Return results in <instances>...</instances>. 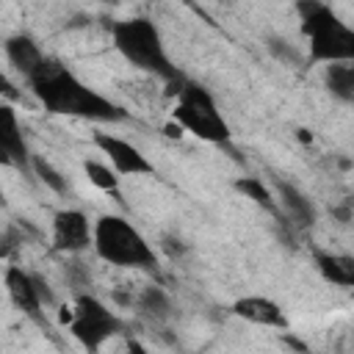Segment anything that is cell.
Returning a JSON list of instances; mask_svg holds the SVG:
<instances>
[{
	"mask_svg": "<svg viewBox=\"0 0 354 354\" xmlns=\"http://www.w3.org/2000/svg\"><path fill=\"white\" fill-rule=\"evenodd\" d=\"M33 94L50 113L61 116H80L94 122H122L127 119V111L116 102L105 100L102 94L91 91L86 83H80L64 64L44 58L41 66L28 77Z\"/></svg>",
	"mask_w": 354,
	"mask_h": 354,
	"instance_id": "6da1fadb",
	"label": "cell"
},
{
	"mask_svg": "<svg viewBox=\"0 0 354 354\" xmlns=\"http://www.w3.org/2000/svg\"><path fill=\"white\" fill-rule=\"evenodd\" d=\"M0 155L6 163H17L19 169H28V147L22 141L19 122L8 105L0 108Z\"/></svg>",
	"mask_w": 354,
	"mask_h": 354,
	"instance_id": "8fae6325",
	"label": "cell"
},
{
	"mask_svg": "<svg viewBox=\"0 0 354 354\" xmlns=\"http://www.w3.org/2000/svg\"><path fill=\"white\" fill-rule=\"evenodd\" d=\"M6 288H8V296H11V301L25 313V315H30L33 321H39V324H44V318H41V296H39V288H36V277L33 274H28V271H22L19 266H8V271H6Z\"/></svg>",
	"mask_w": 354,
	"mask_h": 354,
	"instance_id": "9c48e42d",
	"label": "cell"
},
{
	"mask_svg": "<svg viewBox=\"0 0 354 354\" xmlns=\"http://www.w3.org/2000/svg\"><path fill=\"white\" fill-rule=\"evenodd\" d=\"M174 122L183 124V130L194 133L202 141H210V144H227L230 141L227 122L221 119V113H218L213 97L207 94V88H202L199 83L183 80V86L177 91Z\"/></svg>",
	"mask_w": 354,
	"mask_h": 354,
	"instance_id": "5b68a950",
	"label": "cell"
},
{
	"mask_svg": "<svg viewBox=\"0 0 354 354\" xmlns=\"http://www.w3.org/2000/svg\"><path fill=\"white\" fill-rule=\"evenodd\" d=\"M277 188H279V196H282V207H285V213L290 216V221L296 224V227H310L313 221H315V207H313V202L299 191V188H293L290 183H277Z\"/></svg>",
	"mask_w": 354,
	"mask_h": 354,
	"instance_id": "5bb4252c",
	"label": "cell"
},
{
	"mask_svg": "<svg viewBox=\"0 0 354 354\" xmlns=\"http://www.w3.org/2000/svg\"><path fill=\"white\" fill-rule=\"evenodd\" d=\"M94 249L111 266H124V268H152L155 266V252L149 249L144 235L122 216H102L97 221Z\"/></svg>",
	"mask_w": 354,
	"mask_h": 354,
	"instance_id": "277c9868",
	"label": "cell"
},
{
	"mask_svg": "<svg viewBox=\"0 0 354 354\" xmlns=\"http://www.w3.org/2000/svg\"><path fill=\"white\" fill-rule=\"evenodd\" d=\"M113 44L116 50L138 69L144 72H152V75H160L166 77L169 83H180L183 75L171 66L166 50H163V41H160V33L158 28L147 19V17H133V19H122L116 22L113 28Z\"/></svg>",
	"mask_w": 354,
	"mask_h": 354,
	"instance_id": "3957f363",
	"label": "cell"
},
{
	"mask_svg": "<svg viewBox=\"0 0 354 354\" xmlns=\"http://www.w3.org/2000/svg\"><path fill=\"white\" fill-rule=\"evenodd\" d=\"M235 188L243 194V196H249L254 205H260V207H266L271 216H279L277 213V205L271 202V194H268V188L257 180V177H243V180H238L235 183Z\"/></svg>",
	"mask_w": 354,
	"mask_h": 354,
	"instance_id": "2e32d148",
	"label": "cell"
},
{
	"mask_svg": "<svg viewBox=\"0 0 354 354\" xmlns=\"http://www.w3.org/2000/svg\"><path fill=\"white\" fill-rule=\"evenodd\" d=\"M138 307L147 315H155V318H166L171 313V301H169V296L160 288H147L141 293V299H138Z\"/></svg>",
	"mask_w": 354,
	"mask_h": 354,
	"instance_id": "e0dca14e",
	"label": "cell"
},
{
	"mask_svg": "<svg viewBox=\"0 0 354 354\" xmlns=\"http://www.w3.org/2000/svg\"><path fill=\"white\" fill-rule=\"evenodd\" d=\"M30 166H33L36 177H39L47 188H53L55 194H66V188H69V185H66V180H64V177H61V174H58V171H55L44 158H33V160H30Z\"/></svg>",
	"mask_w": 354,
	"mask_h": 354,
	"instance_id": "d6986e66",
	"label": "cell"
},
{
	"mask_svg": "<svg viewBox=\"0 0 354 354\" xmlns=\"http://www.w3.org/2000/svg\"><path fill=\"white\" fill-rule=\"evenodd\" d=\"M94 144L108 155V160L113 163L119 174H149L152 171V163L144 158V152L124 138H116L111 133H97Z\"/></svg>",
	"mask_w": 354,
	"mask_h": 354,
	"instance_id": "52a82bcc",
	"label": "cell"
},
{
	"mask_svg": "<svg viewBox=\"0 0 354 354\" xmlns=\"http://www.w3.org/2000/svg\"><path fill=\"white\" fill-rule=\"evenodd\" d=\"M315 266L321 271V277L332 285H343V288H354V257L348 254H332V252H318L315 254Z\"/></svg>",
	"mask_w": 354,
	"mask_h": 354,
	"instance_id": "7c38bea8",
	"label": "cell"
},
{
	"mask_svg": "<svg viewBox=\"0 0 354 354\" xmlns=\"http://www.w3.org/2000/svg\"><path fill=\"white\" fill-rule=\"evenodd\" d=\"M72 335L86 346V348H100L108 337H113L122 329V321L94 296H77L75 313L69 321Z\"/></svg>",
	"mask_w": 354,
	"mask_h": 354,
	"instance_id": "8992f818",
	"label": "cell"
},
{
	"mask_svg": "<svg viewBox=\"0 0 354 354\" xmlns=\"http://www.w3.org/2000/svg\"><path fill=\"white\" fill-rule=\"evenodd\" d=\"M232 313L243 321L252 324H263V326H277V329H288V318L282 313V307L266 296H243L232 304Z\"/></svg>",
	"mask_w": 354,
	"mask_h": 354,
	"instance_id": "30bf717a",
	"label": "cell"
},
{
	"mask_svg": "<svg viewBox=\"0 0 354 354\" xmlns=\"http://www.w3.org/2000/svg\"><path fill=\"white\" fill-rule=\"evenodd\" d=\"M180 3H185V6H194V0H180Z\"/></svg>",
	"mask_w": 354,
	"mask_h": 354,
	"instance_id": "7402d4cb",
	"label": "cell"
},
{
	"mask_svg": "<svg viewBox=\"0 0 354 354\" xmlns=\"http://www.w3.org/2000/svg\"><path fill=\"white\" fill-rule=\"evenodd\" d=\"M6 55H8V61H11L25 77H30V75L41 66V61H44V55L39 53V47H36L28 36H11V39L6 41Z\"/></svg>",
	"mask_w": 354,
	"mask_h": 354,
	"instance_id": "4fadbf2b",
	"label": "cell"
},
{
	"mask_svg": "<svg viewBox=\"0 0 354 354\" xmlns=\"http://www.w3.org/2000/svg\"><path fill=\"white\" fill-rule=\"evenodd\" d=\"M86 174H88V180L97 185V188H102V191H108V194H116L119 191V180H116V174L108 169V166H102V163H97V160H86Z\"/></svg>",
	"mask_w": 354,
	"mask_h": 354,
	"instance_id": "ac0fdd59",
	"label": "cell"
},
{
	"mask_svg": "<svg viewBox=\"0 0 354 354\" xmlns=\"http://www.w3.org/2000/svg\"><path fill=\"white\" fill-rule=\"evenodd\" d=\"M288 346H293V348H299V351H304V343H299V340H293V337H282Z\"/></svg>",
	"mask_w": 354,
	"mask_h": 354,
	"instance_id": "44dd1931",
	"label": "cell"
},
{
	"mask_svg": "<svg viewBox=\"0 0 354 354\" xmlns=\"http://www.w3.org/2000/svg\"><path fill=\"white\" fill-rule=\"evenodd\" d=\"M53 243L58 252H83L94 243L88 221L80 210H58L53 218Z\"/></svg>",
	"mask_w": 354,
	"mask_h": 354,
	"instance_id": "ba28073f",
	"label": "cell"
},
{
	"mask_svg": "<svg viewBox=\"0 0 354 354\" xmlns=\"http://www.w3.org/2000/svg\"><path fill=\"white\" fill-rule=\"evenodd\" d=\"M268 50H271L279 61H285V64H299V61H301L299 53H296L288 41H282V39H271V41H268Z\"/></svg>",
	"mask_w": 354,
	"mask_h": 354,
	"instance_id": "ffe728a7",
	"label": "cell"
},
{
	"mask_svg": "<svg viewBox=\"0 0 354 354\" xmlns=\"http://www.w3.org/2000/svg\"><path fill=\"white\" fill-rule=\"evenodd\" d=\"M326 88L346 105H354V61H337L326 66Z\"/></svg>",
	"mask_w": 354,
	"mask_h": 354,
	"instance_id": "9a60e30c",
	"label": "cell"
},
{
	"mask_svg": "<svg viewBox=\"0 0 354 354\" xmlns=\"http://www.w3.org/2000/svg\"><path fill=\"white\" fill-rule=\"evenodd\" d=\"M301 30L310 39L313 64H337L354 61V30L343 25L326 6L318 0H299Z\"/></svg>",
	"mask_w": 354,
	"mask_h": 354,
	"instance_id": "7a4b0ae2",
	"label": "cell"
}]
</instances>
